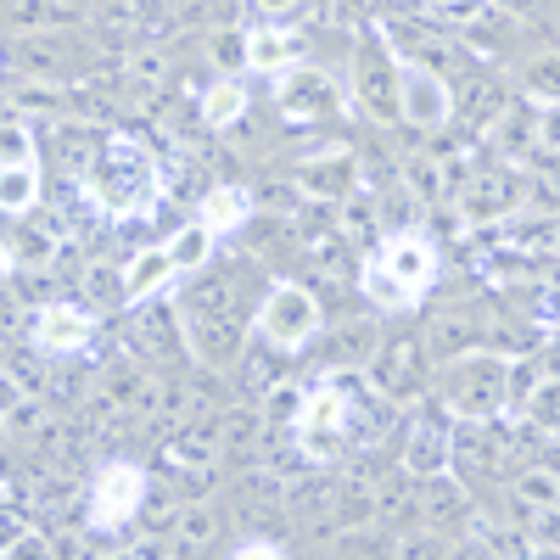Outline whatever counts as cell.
Listing matches in <instances>:
<instances>
[{"label": "cell", "instance_id": "6da1fadb", "mask_svg": "<svg viewBox=\"0 0 560 560\" xmlns=\"http://www.w3.org/2000/svg\"><path fill=\"white\" fill-rule=\"evenodd\" d=\"M510 376H516V359L504 353H459L443 364V404L459 427H488L510 409Z\"/></svg>", "mask_w": 560, "mask_h": 560}, {"label": "cell", "instance_id": "7a4b0ae2", "mask_svg": "<svg viewBox=\"0 0 560 560\" xmlns=\"http://www.w3.org/2000/svg\"><path fill=\"white\" fill-rule=\"evenodd\" d=\"M152 185H158L152 158H147V147H140L135 135H113V140H102L96 168L84 174L90 202H102L107 213H124V219L152 202Z\"/></svg>", "mask_w": 560, "mask_h": 560}, {"label": "cell", "instance_id": "3957f363", "mask_svg": "<svg viewBox=\"0 0 560 560\" xmlns=\"http://www.w3.org/2000/svg\"><path fill=\"white\" fill-rule=\"evenodd\" d=\"M353 102H359V113L370 124L404 118V102H398V45H393L382 18H370L359 45H353Z\"/></svg>", "mask_w": 560, "mask_h": 560}, {"label": "cell", "instance_id": "277c9868", "mask_svg": "<svg viewBox=\"0 0 560 560\" xmlns=\"http://www.w3.org/2000/svg\"><path fill=\"white\" fill-rule=\"evenodd\" d=\"M353 427H359L353 393H348L337 376H325L319 387H308V409H303V420H298V448H303V459L331 465V459L353 443Z\"/></svg>", "mask_w": 560, "mask_h": 560}, {"label": "cell", "instance_id": "5b68a950", "mask_svg": "<svg viewBox=\"0 0 560 560\" xmlns=\"http://www.w3.org/2000/svg\"><path fill=\"white\" fill-rule=\"evenodd\" d=\"M140 504H147V471L135 459H107L96 477H90V493H84V522L96 533H124Z\"/></svg>", "mask_w": 560, "mask_h": 560}, {"label": "cell", "instance_id": "8992f818", "mask_svg": "<svg viewBox=\"0 0 560 560\" xmlns=\"http://www.w3.org/2000/svg\"><path fill=\"white\" fill-rule=\"evenodd\" d=\"M314 331H319V298L298 280H275L258 303V337L280 353H298L314 342Z\"/></svg>", "mask_w": 560, "mask_h": 560}, {"label": "cell", "instance_id": "52a82bcc", "mask_svg": "<svg viewBox=\"0 0 560 560\" xmlns=\"http://www.w3.org/2000/svg\"><path fill=\"white\" fill-rule=\"evenodd\" d=\"M454 202H459V219H465V224H504V219L527 213L533 185H527L516 168H477V174L454 191Z\"/></svg>", "mask_w": 560, "mask_h": 560}, {"label": "cell", "instance_id": "ba28073f", "mask_svg": "<svg viewBox=\"0 0 560 560\" xmlns=\"http://www.w3.org/2000/svg\"><path fill=\"white\" fill-rule=\"evenodd\" d=\"M348 96H353V90H342L331 73L314 68V62H298L292 73L275 79V102H280V113H287L292 124H325V118H337V113H348Z\"/></svg>", "mask_w": 560, "mask_h": 560}, {"label": "cell", "instance_id": "9c48e42d", "mask_svg": "<svg viewBox=\"0 0 560 560\" xmlns=\"http://www.w3.org/2000/svg\"><path fill=\"white\" fill-rule=\"evenodd\" d=\"M398 102H404V124H409V129H427V135H438V129L454 118V90H448V79H443L438 68H427V62L404 57V51H398Z\"/></svg>", "mask_w": 560, "mask_h": 560}, {"label": "cell", "instance_id": "30bf717a", "mask_svg": "<svg viewBox=\"0 0 560 560\" xmlns=\"http://www.w3.org/2000/svg\"><path fill=\"white\" fill-rule=\"evenodd\" d=\"M376 264L393 275V287L409 303H420V298L438 287V247L420 236V230H393V236L376 247Z\"/></svg>", "mask_w": 560, "mask_h": 560}, {"label": "cell", "instance_id": "8fae6325", "mask_svg": "<svg viewBox=\"0 0 560 560\" xmlns=\"http://www.w3.org/2000/svg\"><path fill=\"white\" fill-rule=\"evenodd\" d=\"M427 342L420 337H393V342H382V353L370 359V387H376L382 398H393V404H409V398H420L427 393Z\"/></svg>", "mask_w": 560, "mask_h": 560}, {"label": "cell", "instance_id": "7c38bea8", "mask_svg": "<svg viewBox=\"0 0 560 560\" xmlns=\"http://www.w3.org/2000/svg\"><path fill=\"white\" fill-rule=\"evenodd\" d=\"M96 337V314L79 308V303H39L28 314V342L34 353H51V359H73L90 348Z\"/></svg>", "mask_w": 560, "mask_h": 560}, {"label": "cell", "instance_id": "4fadbf2b", "mask_svg": "<svg viewBox=\"0 0 560 560\" xmlns=\"http://www.w3.org/2000/svg\"><path fill=\"white\" fill-rule=\"evenodd\" d=\"M298 191L308 202H331V208H342L348 197H359L364 191V174H359L353 147H325V152L303 158L298 163Z\"/></svg>", "mask_w": 560, "mask_h": 560}, {"label": "cell", "instance_id": "5bb4252c", "mask_svg": "<svg viewBox=\"0 0 560 560\" xmlns=\"http://www.w3.org/2000/svg\"><path fill=\"white\" fill-rule=\"evenodd\" d=\"M448 459H454V415H448V404L438 415L420 409L415 427H409V443H404V471L427 482V477L448 471Z\"/></svg>", "mask_w": 560, "mask_h": 560}, {"label": "cell", "instance_id": "9a60e30c", "mask_svg": "<svg viewBox=\"0 0 560 560\" xmlns=\"http://www.w3.org/2000/svg\"><path fill=\"white\" fill-rule=\"evenodd\" d=\"M179 319H185V353H191L197 364H236L242 359V342H247V331H242V319L236 314H185L179 308Z\"/></svg>", "mask_w": 560, "mask_h": 560}, {"label": "cell", "instance_id": "2e32d148", "mask_svg": "<svg viewBox=\"0 0 560 560\" xmlns=\"http://www.w3.org/2000/svg\"><path fill=\"white\" fill-rule=\"evenodd\" d=\"M62 253V224L51 213H28V219H12V236H7V275L18 269H45Z\"/></svg>", "mask_w": 560, "mask_h": 560}, {"label": "cell", "instance_id": "e0dca14e", "mask_svg": "<svg viewBox=\"0 0 560 560\" xmlns=\"http://www.w3.org/2000/svg\"><path fill=\"white\" fill-rule=\"evenodd\" d=\"M298 68V34L280 28V23H258L247 28V73H264V79H280Z\"/></svg>", "mask_w": 560, "mask_h": 560}, {"label": "cell", "instance_id": "ac0fdd59", "mask_svg": "<svg viewBox=\"0 0 560 560\" xmlns=\"http://www.w3.org/2000/svg\"><path fill=\"white\" fill-rule=\"evenodd\" d=\"M174 258L168 247H140L129 264H124V308H140V303H152L168 280H174Z\"/></svg>", "mask_w": 560, "mask_h": 560}, {"label": "cell", "instance_id": "d6986e66", "mask_svg": "<svg viewBox=\"0 0 560 560\" xmlns=\"http://www.w3.org/2000/svg\"><path fill=\"white\" fill-rule=\"evenodd\" d=\"M253 213H258V197L247 191V185H208L202 191V224L213 230V236H236Z\"/></svg>", "mask_w": 560, "mask_h": 560}, {"label": "cell", "instance_id": "ffe728a7", "mask_svg": "<svg viewBox=\"0 0 560 560\" xmlns=\"http://www.w3.org/2000/svg\"><path fill=\"white\" fill-rule=\"evenodd\" d=\"M510 499H516V510L527 522L555 516V510H560V471H555V465H527V471L510 482Z\"/></svg>", "mask_w": 560, "mask_h": 560}, {"label": "cell", "instance_id": "44dd1931", "mask_svg": "<svg viewBox=\"0 0 560 560\" xmlns=\"http://www.w3.org/2000/svg\"><path fill=\"white\" fill-rule=\"evenodd\" d=\"M147 387H152V370L140 364L135 353H124V359H113V364L102 370V398H107L118 415H129L140 398H147Z\"/></svg>", "mask_w": 560, "mask_h": 560}, {"label": "cell", "instance_id": "7402d4cb", "mask_svg": "<svg viewBox=\"0 0 560 560\" xmlns=\"http://www.w3.org/2000/svg\"><path fill=\"white\" fill-rule=\"evenodd\" d=\"M0 208H7V219L39 213V158H28V163H0Z\"/></svg>", "mask_w": 560, "mask_h": 560}, {"label": "cell", "instance_id": "603a6c76", "mask_svg": "<svg viewBox=\"0 0 560 560\" xmlns=\"http://www.w3.org/2000/svg\"><path fill=\"white\" fill-rule=\"evenodd\" d=\"M398 185H404L415 202H438V197L454 191V185H448V168H443L438 152H415V158H404V163H398Z\"/></svg>", "mask_w": 560, "mask_h": 560}, {"label": "cell", "instance_id": "cb8c5ba5", "mask_svg": "<svg viewBox=\"0 0 560 560\" xmlns=\"http://www.w3.org/2000/svg\"><path fill=\"white\" fill-rule=\"evenodd\" d=\"M202 124L208 129H230V124H242L247 118V84L236 79V73H224V79H213L208 90H202Z\"/></svg>", "mask_w": 560, "mask_h": 560}, {"label": "cell", "instance_id": "d4e9b609", "mask_svg": "<svg viewBox=\"0 0 560 560\" xmlns=\"http://www.w3.org/2000/svg\"><path fill=\"white\" fill-rule=\"evenodd\" d=\"M382 516V493L370 488V482H342L337 488V504H331V522L342 533H364V527H376Z\"/></svg>", "mask_w": 560, "mask_h": 560}, {"label": "cell", "instance_id": "484cf974", "mask_svg": "<svg viewBox=\"0 0 560 560\" xmlns=\"http://www.w3.org/2000/svg\"><path fill=\"white\" fill-rule=\"evenodd\" d=\"M516 84L533 107H560V51H538L533 62H522Z\"/></svg>", "mask_w": 560, "mask_h": 560}, {"label": "cell", "instance_id": "4316f807", "mask_svg": "<svg viewBox=\"0 0 560 560\" xmlns=\"http://www.w3.org/2000/svg\"><path fill=\"white\" fill-rule=\"evenodd\" d=\"M213 242H219V236L197 219V224L174 230V236H168L163 247H168V258H174V269H179V275H202V269H208V258H213Z\"/></svg>", "mask_w": 560, "mask_h": 560}, {"label": "cell", "instance_id": "83f0119b", "mask_svg": "<svg viewBox=\"0 0 560 560\" xmlns=\"http://www.w3.org/2000/svg\"><path fill=\"white\" fill-rule=\"evenodd\" d=\"M219 527H224V516L213 510V499H197V504H185L179 510V522H174V538H179V549H208L213 538H219Z\"/></svg>", "mask_w": 560, "mask_h": 560}, {"label": "cell", "instance_id": "f1b7e54d", "mask_svg": "<svg viewBox=\"0 0 560 560\" xmlns=\"http://www.w3.org/2000/svg\"><path fill=\"white\" fill-rule=\"evenodd\" d=\"M522 420L533 432H560V370L533 382V393L522 398Z\"/></svg>", "mask_w": 560, "mask_h": 560}, {"label": "cell", "instance_id": "f546056e", "mask_svg": "<svg viewBox=\"0 0 560 560\" xmlns=\"http://www.w3.org/2000/svg\"><path fill=\"white\" fill-rule=\"evenodd\" d=\"M493 18V0H420V23L432 28H471Z\"/></svg>", "mask_w": 560, "mask_h": 560}, {"label": "cell", "instance_id": "4dcf8cb0", "mask_svg": "<svg viewBox=\"0 0 560 560\" xmlns=\"http://www.w3.org/2000/svg\"><path fill=\"white\" fill-rule=\"evenodd\" d=\"M12 113H23V118H39V113H57V107H68V90L57 84V79H12Z\"/></svg>", "mask_w": 560, "mask_h": 560}, {"label": "cell", "instance_id": "1f68e13d", "mask_svg": "<svg viewBox=\"0 0 560 560\" xmlns=\"http://www.w3.org/2000/svg\"><path fill=\"white\" fill-rule=\"evenodd\" d=\"M264 420H269V432H298V420H303V409H308V393H303V382H275L269 393H264Z\"/></svg>", "mask_w": 560, "mask_h": 560}, {"label": "cell", "instance_id": "d6a6232c", "mask_svg": "<svg viewBox=\"0 0 560 560\" xmlns=\"http://www.w3.org/2000/svg\"><path fill=\"white\" fill-rule=\"evenodd\" d=\"M382 353V331L376 319H348L337 331V364H353V370H370V359Z\"/></svg>", "mask_w": 560, "mask_h": 560}, {"label": "cell", "instance_id": "836d02e7", "mask_svg": "<svg viewBox=\"0 0 560 560\" xmlns=\"http://www.w3.org/2000/svg\"><path fill=\"white\" fill-rule=\"evenodd\" d=\"M420 510H427V522L438 527V522H454L459 510H465V488L443 471V477H427L420 482Z\"/></svg>", "mask_w": 560, "mask_h": 560}, {"label": "cell", "instance_id": "e575fe53", "mask_svg": "<svg viewBox=\"0 0 560 560\" xmlns=\"http://www.w3.org/2000/svg\"><path fill=\"white\" fill-rule=\"evenodd\" d=\"M68 7H73V0H12V34L57 28V23H68Z\"/></svg>", "mask_w": 560, "mask_h": 560}, {"label": "cell", "instance_id": "d590c367", "mask_svg": "<svg viewBox=\"0 0 560 560\" xmlns=\"http://www.w3.org/2000/svg\"><path fill=\"white\" fill-rule=\"evenodd\" d=\"M90 140H96L90 129H73V124H62V129H57V158H62V168H68L73 179L96 168V152H102V147H90Z\"/></svg>", "mask_w": 560, "mask_h": 560}, {"label": "cell", "instance_id": "8d00e7d4", "mask_svg": "<svg viewBox=\"0 0 560 560\" xmlns=\"http://www.w3.org/2000/svg\"><path fill=\"white\" fill-rule=\"evenodd\" d=\"M337 224H342V236L359 247V242H376V197L370 191H359V197H348L342 208H337Z\"/></svg>", "mask_w": 560, "mask_h": 560}, {"label": "cell", "instance_id": "74e56055", "mask_svg": "<svg viewBox=\"0 0 560 560\" xmlns=\"http://www.w3.org/2000/svg\"><path fill=\"white\" fill-rule=\"evenodd\" d=\"M28 432H34V438L45 432V404H39L34 393H7V438L23 443Z\"/></svg>", "mask_w": 560, "mask_h": 560}, {"label": "cell", "instance_id": "f35d334b", "mask_svg": "<svg viewBox=\"0 0 560 560\" xmlns=\"http://www.w3.org/2000/svg\"><path fill=\"white\" fill-rule=\"evenodd\" d=\"M124 84H135V90H163L168 84V57L163 51H129L124 57Z\"/></svg>", "mask_w": 560, "mask_h": 560}, {"label": "cell", "instance_id": "ab89813d", "mask_svg": "<svg viewBox=\"0 0 560 560\" xmlns=\"http://www.w3.org/2000/svg\"><path fill=\"white\" fill-rule=\"evenodd\" d=\"M393 560H448V538L438 527H415L393 544Z\"/></svg>", "mask_w": 560, "mask_h": 560}, {"label": "cell", "instance_id": "60d3db41", "mask_svg": "<svg viewBox=\"0 0 560 560\" xmlns=\"http://www.w3.org/2000/svg\"><path fill=\"white\" fill-rule=\"evenodd\" d=\"M359 287H364V298H370V303H382V308H415V303L393 287V275H387L376 258H370V264L359 269Z\"/></svg>", "mask_w": 560, "mask_h": 560}, {"label": "cell", "instance_id": "b9f144b4", "mask_svg": "<svg viewBox=\"0 0 560 560\" xmlns=\"http://www.w3.org/2000/svg\"><path fill=\"white\" fill-rule=\"evenodd\" d=\"M208 57H213L224 73H242V68H247V34H236V28H219V34L208 39Z\"/></svg>", "mask_w": 560, "mask_h": 560}, {"label": "cell", "instance_id": "7bdbcfd3", "mask_svg": "<svg viewBox=\"0 0 560 560\" xmlns=\"http://www.w3.org/2000/svg\"><path fill=\"white\" fill-rule=\"evenodd\" d=\"M84 298H96V303H124V269L90 264V269H84Z\"/></svg>", "mask_w": 560, "mask_h": 560}, {"label": "cell", "instance_id": "ee69618b", "mask_svg": "<svg viewBox=\"0 0 560 560\" xmlns=\"http://www.w3.org/2000/svg\"><path fill=\"white\" fill-rule=\"evenodd\" d=\"M0 560H57V549H51V538H45L39 527H23V533L7 538V555Z\"/></svg>", "mask_w": 560, "mask_h": 560}, {"label": "cell", "instance_id": "f6af8a7d", "mask_svg": "<svg viewBox=\"0 0 560 560\" xmlns=\"http://www.w3.org/2000/svg\"><path fill=\"white\" fill-rule=\"evenodd\" d=\"M28 158H34V129H28L23 113H12L7 118V147H0V163H28Z\"/></svg>", "mask_w": 560, "mask_h": 560}, {"label": "cell", "instance_id": "bcb514c9", "mask_svg": "<svg viewBox=\"0 0 560 560\" xmlns=\"http://www.w3.org/2000/svg\"><path fill=\"white\" fill-rule=\"evenodd\" d=\"M230 560H287V549H280L275 538H242L236 549H230Z\"/></svg>", "mask_w": 560, "mask_h": 560}, {"label": "cell", "instance_id": "7dc6e473", "mask_svg": "<svg viewBox=\"0 0 560 560\" xmlns=\"http://www.w3.org/2000/svg\"><path fill=\"white\" fill-rule=\"evenodd\" d=\"M179 7V0H129V18L135 23H158V18H168Z\"/></svg>", "mask_w": 560, "mask_h": 560}, {"label": "cell", "instance_id": "c3c4849f", "mask_svg": "<svg viewBox=\"0 0 560 560\" xmlns=\"http://www.w3.org/2000/svg\"><path fill=\"white\" fill-rule=\"evenodd\" d=\"M364 12H370V0H337V12H331V18H342V23H359Z\"/></svg>", "mask_w": 560, "mask_h": 560}, {"label": "cell", "instance_id": "681fc988", "mask_svg": "<svg viewBox=\"0 0 560 560\" xmlns=\"http://www.w3.org/2000/svg\"><path fill=\"white\" fill-rule=\"evenodd\" d=\"M247 7H258V12H275V18H280V12H298V0H247Z\"/></svg>", "mask_w": 560, "mask_h": 560}, {"label": "cell", "instance_id": "f907efd6", "mask_svg": "<svg viewBox=\"0 0 560 560\" xmlns=\"http://www.w3.org/2000/svg\"><path fill=\"white\" fill-rule=\"evenodd\" d=\"M522 560H560V544H533Z\"/></svg>", "mask_w": 560, "mask_h": 560}]
</instances>
